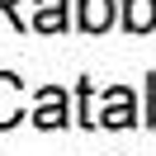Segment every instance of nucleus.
Wrapping results in <instances>:
<instances>
[{
  "instance_id": "obj_1",
  "label": "nucleus",
  "mask_w": 156,
  "mask_h": 156,
  "mask_svg": "<svg viewBox=\"0 0 156 156\" xmlns=\"http://www.w3.org/2000/svg\"><path fill=\"white\" fill-rule=\"evenodd\" d=\"M33 128H43V133H52V128H66L71 114H66V90L62 85H43L38 90V109L29 114Z\"/></svg>"
},
{
  "instance_id": "obj_2",
  "label": "nucleus",
  "mask_w": 156,
  "mask_h": 156,
  "mask_svg": "<svg viewBox=\"0 0 156 156\" xmlns=\"http://www.w3.org/2000/svg\"><path fill=\"white\" fill-rule=\"evenodd\" d=\"M133 123H142V118H137V99H133V90H128V85H114V90L104 95L99 128H133Z\"/></svg>"
},
{
  "instance_id": "obj_3",
  "label": "nucleus",
  "mask_w": 156,
  "mask_h": 156,
  "mask_svg": "<svg viewBox=\"0 0 156 156\" xmlns=\"http://www.w3.org/2000/svg\"><path fill=\"white\" fill-rule=\"evenodd\" d=\"M24 118V80L14 71H0V128H14Z\"/></svg>"
},
{
  "instance_id": "obj_4",
  "label": "nucleus",
  "mask_w": 156,
  "mask_h": 156,
  "mask_svg": "<svg viewBox=\"0 0 156 156\" xmlns=\"http://www.w3.org/2000/svg\"><path fill=\"white\" fill-rule=\"evenodd\" d=\"M76 24L85 33H104L114 24V0H80L76 5Z\"/></svg>"
},
{
  "instance_id": "obj_5",
  "label": "nucleus",
  "mask_w": 156,
  "mask_h": 156,
  "mask_svg": "<svg viewBox=\"0 0 156 156\" xmlns=\"http://www.w3.org/2000/svg\"><path fill=\"white\" fill-rule=\"evenodd\" d=\"M66 0H33V29L38 33H62L66 29Z\"/></svg>"
},
{
  "instance_id": "obj_6",
  "label": "nucleus",
  "mask_w": 156,
  "mask_h": 156,
  "mask_svg": "<svg viewBox=\"0 0 156 156\" xmlns=\"http://www.w3.org/2000/svg\"><path fill=\"white\" fill-rule=\"evenodd\" d=\"M123 29L128 33H151L156 29V0H123Z\"/></svg>"
},
{
  "instance_id": "obj_7",
  "label": "nucleus",
  "mask_w": 156,
  "mask_h": 156,
  "mask_svg": "<svg viewBox=\"0 0 156 156\" xmlns=\"http://www.w3.org/2000/svg\"><path fill=\"white\" fill-rule=\"evenodd\" d=\"M80 123H85V128L99 123V118H95V90H90V80H80Z\"/></svg>"
},
{
  "instance_id": "obj_8",
  "label": "nucleus",
  "mask_w": 156,
  "mask_h": 156,
  "mask_svg": "<svg viewBox=\"0 0 156 156\" xmlns=\"http://www.w3.org/2000/svg\"><path fill=\"white\" fill-rule=\"evenodd\" d=\"M0 14H10V19L19 24V0H0Z\"/></svg>"
}]
</instances>
